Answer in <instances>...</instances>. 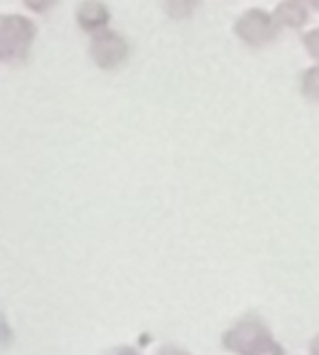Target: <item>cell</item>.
Wrapping results in <instances>:
<instances>
[{
    "instance_id": "obj_1",
    "label": "cell",
    "mask_w": 319,
    "mask_h": 355,
    "mask_svg": "<svg viewBox=\"0 0 319 355\" xmlns=\"http://www.w3.org/2000/svg\"><path fill=\"white\" fill-rule=\"evenodd\" d=\"M37 37V24L22 15L0 17V58L3 61H22L29 53Z\"/></svg>"
},
{
    "instance_id": "obj_2",
    "label": "cell",
    "mask_w": 319,
    "mask_h": 355,
    "mask_svg": "<svg viewBox=\"0 0 319 355\" xmlns=\"http://www.w3.org/2000/svg\"><path fill=\"white\" fill-rule=\"evenodd\" d=\"M89 56L104 71H114L128 58V42L114 29H99L89 42Z\"/></svg>"
},
{
    "instance_id": "obj_3",
    "label": "cell",
    "mask_w": 319,
    "mask_h": 355,
    "mask_svg": "<svg viewBox=\"0 0 319 355\" xmlns=\"http://www.w3.org/2000/svg\"><path fill=\"white\" fill-rule=\"evenodd\" d=\"M235 34L249 46H266L276 39L278 24L266 10L252 8L235 22Z\"/></svg>"
},
{
    "instance_id": "obj_4",
    "label": "cell",
    "mask_w": 319,
    "mask_h": 355,
    "mask_svg": "<svg viewBox=\"0 0 319 355\" xmlns=\"http://www.w3.org/2000/svg\"><path fill=\"white\" fill-rule=\"evenodd\" d=\"M268 334L271 331H268L266 324H264L259 317H244V319H239L235 327H230L225 334H223L221 343L227 353L247 355L259 341H261V338H266Z\"/></svg>"
},
{
    "instance_id": "obj_5",
    "label": "cell",
    "mask_w": 319,
    "mask_h": 355,
    "mask_svg": "<svg viewBox=\"0 0 319 355\" xmlns=\"http://www.w3.org/2000/svg\"><path fill=\"white\" fill-rule=\"evenodd\" d=\"M109 17H112V12H109V8L102 0H83L76 8V19H78L80 29H85V32H89V34L107 27Z\"/></svg>"
},
{
    "instance_id": "obj_6",
    "label": "cell",
    "mask_w": 319,
    "mask_h": 355,
    "mask_svg": "<svg viewBox=\"0 0 319 355\" xmlns=\"http://www.w3.org/2000/svg\"><path fill=\"white\" fill-rule=\"evenodd\" d=\"M310 12L300 0H283L276 10H273V19H276L278 27H288V29H300L307 22Z\"/></svg>"
},
{
    "instance_id": "obj_7",
    "label": "cell",
    "mask_w": 319,
    "mask_h": 355,
    "mask_svg": "<svg viewBox=\"0 0 319 355\" xmlns=\"http://www.w3.org/2000/svg\"><path fill=\"white\" fill-rule=\"evenodd\" d=\"M302 94L307 99H319V66H312L302 73Z\"/></svg>"
},
{
    "instance_id": "obj_8",
    "label": "cell",
    "mask_w": 319,
    "mask_h": 355,
    "mask_svg": "<svg viewBox=\"0 0 319 355\" xmlns=\"http://www.w3.org/2000/svg\"><path fill=\"white\" fill-rule=\"evenodd\" d=\"M164 3H167L169 17L184 19V17H189V15H191L193 10H196L198 0H164Z\"/></svg>"
},
{
    "instance_id": "obj_9",
    "label": "cell",
    "mask_w": 319,
    "mask_h": 355,
    "mask_svg": "<svg viewBox=\"0 0 319 355\" xmlns=\"http://www.w3.org/2000/svg\"><path fill=\"white\" fill-rule=\"evenodd\" d=\"M247 355H286V348H283L281 343L268 334V336L261 338V341H259Z\"/></svg>"
},
{
    "instance_id": "obj_10",
    "label": "cell",
    "mask_w": 319,
    "mask_h": 355,
    "mask_svg": "<svg viewBox=\"0 0 319 355\" xmlns=\"http://www.w3.org/2000/svg\"><path fill=\"white\" fill-rule=\"evenodd\" d=\"M302 42H305L307 53H310L312 58H317V61H319V29H312V32H307Z\"/></svg>"
},
{
    "instance_id": "obj_11",
    "label": "cell",
    "mask_w": 319,
    "mask_h": 355,
    "mask_svg": "<svg viewBox=\"0 0 319 355\" xmlns=\"http://www.w3.org/2000/svg\"><path fill=\"white\" fill-rule=\"evenodd\" d=\"M24 5H27L29 10H32V12H49V10L53 8V5L58 3V0H22Z\"/></svg>"
},
{
    "instance_id": "obj_12",
    "label": "cell",
    "mask_w": 319,
    "mask_h": 355,
    "mask_svg": "<svg viewBox=\"0 0 319 355\" xmlns=\"http://www.w3.org/2000/svg\"><path fill=\"white\" fill-rule=\"evenodd\" d=\"M157 355H191V353L184 351V348H177V346H164V348H160Z\"/></svg>"
},
{
    "instance_id": "obj_13",
    "label": "cell",
    "mask_w": 319,
    "mask_h": 355,
    "mask_svg": "<svg viewBox=\"0 0 319 355\" xmlns=\"http://www.w3.org/2000/svg\"><path fill=\"white\" fill-rule=\"evenodd\" d=\"M107 355H141L136 351V348H131V346H119V348H112Z\"/></svg>"
},
{
    "instance_id": "obj_14",
    "label": "cell",
    "mask_w": 319,
    "mask_h": 355,
    "mask_svg": "<svg viewBox=\"0 0 319 355\" xmlns=\"http://www.w3.org/2000/svg\"><path fill=\"white\" fill-rule=\"evenodd\" d=\"M8 338H10L8 322H5V317H3V314H0V346H3V343H8Z\"/></svg>"
},
{
    "instance_id": "obj_15",
    "label": "cell",
    "mask_w": 319,
    "mask_h": 355,
    "mask_svg": "<svg viewBox=\"0 0 319 355\" xmlns=\"http://www.w3.org/2000/svg\"><path fill=\"white\" fill-rule=\"evenodd\" d=\"M310 355H319V336L312 338V343H310Z\"/></svg>"
},
{
    "instance_id": "obj_16",
    "label": "cell",
    "mask_w": 319,
    "mask_h": 355,
    "mask_svg": "<svg viewBox=\"0 0 319 355\" xmlns=\"http://www.w3.org/2000/svg\"><path fill=\"white\" fill-rule=\"evenodd\" d=\"M310 3H312V8L319 10V0H310Z\"/></svg>"
}]
</instances>
